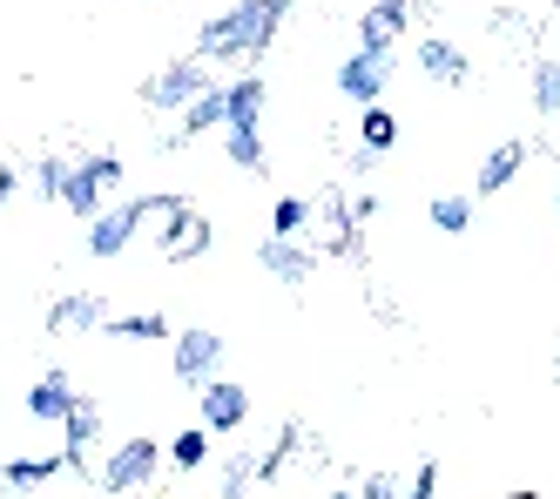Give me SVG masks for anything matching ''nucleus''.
Masks as SVG:
<instances>
[{"label": "nucleus", "instance_id": "obj_32", "mask_svg": "<svg viewBox=\"0 0 560 499\" xmlns=\"http://www.w3.org/2000/svg\"><path fill=\"white\" fill-rule=\"evenodd\" d=\"M14 183H21L14 170H0V202H8V196H14Z\"/></svg>", "mask_w": 560, "mask_h": 499}, {"label": "nucleus", "instance_id": "obj_25", "mask_svg": "<svg viewBox=\"0 0 560 499\" xmlns=\"http://www.w3.org/2000/svg\"><path fill=\"white\" fill-rule=\"evenodd\" d=\"M223 155L236 170H264V129H223Z\"/></svg>", "mask_w": 560, "mask_h": 499}, {"label": "nucleus", "instance_id": "obj_20", "mask_svg": "<svg viewBox=\"0 0 560 499\" xmlns=\"http://www.w3.org/2000/svg\"><path fill=\"white\" fill-rule=\"evenodd\" d=\"M210 129H223V81H217V89H203V95L183 108V136H210Z\"/></svg>", "mask_w": 560, "mask_h": 499}, {"label": "nucleus", "instance_id": "obj_26", "mask_svg": "<svg viewBox=\"0 0 560 499\" xmlns=\"http://www.w3.org/2000/svg\"><path fill=\"white\" fill-rule=\"evenodd\" d=\"M432 230L466 236V230H472V202H466V196H432Z\"/></svg>", "mask_w": 560, "mask_h": 499}, {"label": "nucleus", "instance_id": "obj_7", "mask_svg": "<svg viewBox=\"0 0 560 499\" xmlns=\"http://www.w3.org/2000/svg\"><path fill=\"white\" fill-rule=\"evenodd\" d=\"M196 426H203L210 439H230L250 426V392L236 379H210L203 392H196Z\"/></svg>", "mask_w": 560, "mask_h": 499}, {"label": "nucleus", "instance_id": "obj_5", "mask_svg": "<svg viewBox=\"0 0 560 499\" xmlns=\"http://www.w3.org/2000/svg\"><path fill=\"white\" fill-rule=\"evenodd\" d=\"M155 473H163V445H155V439H122V445H108L95 486L102 492H142Z\"/></svg>", "mask_w": 560, "mask_h": 499}, {"label": "nucleus", "instance_id": "obj_6", "mask_svg": "<svg viewBox=\"0 0 560 499\" xmlns=\"http://www.w3.org/2000/svg\"><path fill=\"white\" fill-rule=\"evenodd\" d=\"M170 371H176L183 385L203 392L210 379H223V338H217V330H203V324L176 330V338H170Z\"/></svg>", "mask_w": 560, "mask_h": 499}, {"label": "nucleus", "instance_id": "obj_19", "mask_svg": "<svg viewBox=\"0 0 560 499\" xmlns=\"http://www.w3.org/2000/svg\"><path fill=\"white\" fill-rule=\"evenodd\" d=\"M55 473H68V466H61V452H21V460H8V466H0V479H8V486H21V492L48 486Z\"/></svg>", "mask_w": 560, "mask_h": 499}, {"label": "nucleus", "instance_id": "obj_18", "mask_svg": "<svg viewBox=\"0 0 560 499\" xmlns=\"http://www.w3.org/2000/svg\"><path fill=\"white\" fill-rule=\"evenodd\" d=\"M108 338H129V345H170L176 324L163 311H129V317H108Z\"/></svg>", "mask_w": 560, "mask_h": 499}, {"label": "nucleus", "instance_id": "obj_1", "mask_svg": "<svg viewBox=\"0 0 560 499\" xmlns=\"http://www.w3.org/2000/svg\"><path fill=\"white\" fill-rule=\"evenodd\" d=\"M291 8L298 0H236V8H223L196 27L189 55L196 61H257V55H270V40L291 21Z\"/></svg>", "mask_w": 560, "mask_h": 499}, {"label": "nucleus", "instance_id": "obj_11", "mask_svg": "<svg viewBox=\"0 0 560 499\" xmlns=\"http://www.w3.org/2000/svg\"><path fill=\"white\" fill-rule=\"evenodd\" d=\"M406 21H412V0H372V8L358 14V48H365V55H392L398 34H406Z\"/></svg>", "mask_w": 560, "mask_h": 499}, {"label": "nucleus", "instance_id": "obj_22", "mask_svg": "<svg viewBox=\"0 0 560 499\" xmlns=\"http://www.w3.org/2000/svg\"><path fill=\"white\" fill-rule=\"evenodd\" d=\"M298 445H304V426H298V419H291V426H284V432H277V445H264V452H257V479H264V486H270V479H277V473H284V466H291V452H298Z\"/></svg>", "mask_w": 560, "mask_h": 499}, {"label": "nucleus", "instance_id": "obj_10", "mask_svg": "<svg viewBox=\"0 0 560 499\" xmlns=\"http://www.w3.org/2000/svg\"><path fill=\"white\" fill-rule=\"evenodd\" d=\"M102 426H108V405L74 398V411L61 419V466H68V473H82V466H89V452H95Z\"/></svg>", "mask_w": 560, "mask_h": 499}, {"label": "nucleus", "instance_id": "obj_33", "mask_svg": "<svg viewBox=\"0 0 560 499\" xmlns=\"http://www.w3.org/2000/svg\"><path fill=\"white\" fill-rule=\"evenodd\" d=\"M506 499H534V492H506Z\"/></svg>", "mask_w": 560, "mask_h": 499}, {"label": "nucleus", "instance_id": "obj_27", "mask_svg": "<svg viewBox=\"0 0 560 499\" xmlns=\"http://www.w3.org/2000/svg\"><path fill=\"white\" fill-rule=\"evenodd\" d=\"M534 108L540 115H560V61H540L534 68Z\"/></svg>", "mask_w": 560, "mask_h": 499}, {"label": "nucleus", "instance_id": "obj_3", "mask_svg": "<svg viewBox=\"0 0 560 499\" xmlns=\"http://www.w3.org/2000/svg\"><path fill=\"white\" fill-rule=\"evenodd\" d=\"M203 89H217V74H210V61H196V55H183V61H163L142 89H136V102L142 108H155V115H183Z\"/></svg>", "mask_w": 560, "mask_h": 499}, {"label": "nucleus", "instance_id": "obj_17", "mask_svg": "<svg viewBox=\"0 0 560 499\" xmlns=\"http://www.w3.org/2000/svg\"><path fill=\"white\" fill-rule=\"evenodd\" d=\"M520 170H527V142H493L487 162H479V183H472V189H479V196H500Z\"/></svg>", "mask_w": 560, "mask_h": 499}, {"label": "nucleus", "instance_id": "obj_8", "mask_svg": "<svg viewBox=\"0 0 560 499\" xmlns=\"http://www.w3.org/2000/svg\"><path fill=\"white\" fill-rule=\"evenodd\" d=\"M203 250H217V223L176 196L170 210H163V257H170V264H196Z\"/></svg>", "mask_w": 560, "mask_h": 499}, {"label": "nucleus", "instance_id": "obj_35", "mask_svg": "<svg viewBox=\"0 0 560 499\" xmlns=\"http://www.w3.org/2000/svg\"><path fill=\"white\" fill-rule=\"evenodd\" d=\"M553 210H560V196H553Z\"/></svg>", "mask_w": 560, "mask_h": 499}, {"label": "nucleus", "instance_id": "obj_30", "mask_svg": "<svg viewBox=\"0 0 560 499\" xmlns=\"http://www.w3.org/2000/svg\"><path fill=\"white\" fill-rule=\"evenodd\" d=\"M398 492H406V486H398L392 473H365V479L351 486V499H398Z\"/></svg>", "mask_w": 560, "mask_h": 499}, {"label": "nucleus", "instance_id": "obj_23", "mask_svg": "<svg viewBox=\"0 0 560 499\" xmlns=\"http://www.w3.org/2000/svg\"><path fill=\"white\" fill-rule=\"evenodd\" d=\"M358 142H365L372 155H385L392 142H398V115L378 102V108H365V115H358Z\"/></svg>", "mask_w": 560, "mask_h": 499}, {"label": "nucleus", "instance_id": "obj_15", "mask_svg": "<svg viewBox=\"0 0 560 499\" xmlns=\"http://www.w3.org/2000/svg\"><path fill=\"white\" fill-rule=\"evenodd\" d=\"M419 68H425L432 81H446V89H459V81L472 74L466 48H459V40H446V34H425V40H419Z\"/></svg>", "mask_w": 560, "mask_h": 499}, {"label": "nucleus", "instance_id": "obj_2", "mask_svg": "<svg viewBox=\"0 0 560 499\" xmlns=\"http://www.w3.org/2000/svg\"><path fill=\"white\" fill-rule=\"evenodd\" d=\"M170 202H176V196H129V202H108L102 217H89V257H102V264L122 257V250L142 236V223L163 217Z\"/></svg>", "mask_w": 560, "mask_h": 499}, {"label": "nucleus", "instance_id": "obj_9", "mask_svg": "<svg viewBox=\"0 0 560 499\" xmlns=\"http://www.w3.org/2000/svg\"><path fill=\"white\" fill-rule=\"evenodd\" d=\"M385 89H392V55H365V48H351V55L338 61V95H345V102L378 108V102H385Z\"/></svg>", "mask_w": 560, "mask_h": 499}, {"label": "nucleus", "instance_id": "obj_4", "mask_svg": "<svg viewBox=\"0 0 560 499\" xmlns=\"http://www.w3.org/2000/svg\"><path fill=\"white\" fill-rule=\"evenodd\" d=\"M115 189H122V155H82V162L68 170L61 202H68V210L82 217V223H89V217H102L108 202H115Z\"/></svg>", "mask_w": 560, "mask_h": 499}, {"label": "nucleus", "instance_id": "obj_12", "mask_svg": "<svg viewBox=\"0 0 560 499\" xmlns=\"http://www.w3.org/2000/svg\"><path fill=\"white\" fill-rule=\"evenodd\" d=\"M257 264H264L277 283H291V290H304V283L317 277V257H311V243H298V236H264Z\"/></svg>", "mask_w": 560, "mask_h": 499}, {"label": "nucleus", "instance_id": "obj_28", "mask_svg": "<svg viewBox=\"0 0 560 499\" xmlns=\"http://www.w3.org/2000/svg\"><path fill=\"white\" fill-rule=\"evenodd\" d=\"M68 170H74L68 155H42V162H34V183H42V196H61V189H68Z\"/></svg>", "mask_w": 560, "mask_h": 499}, {"label": "nucleus", "instance_id": "obj_16", "mask_svg": "<svg viewBox=\"0 0 560 499\" xmlns=\"http://www.w3.org/2000/svg\"><path fill=\"white\" fill-rule=\"evenodd\" d=\"M102 324H108V311L95 290H68V298L48 304V330H102Z\"/></svg>", "mask_w": 560, "mask_h": 499}, {"label": "nucleus", "instance_id": "obj_24", "mask_svg": "<svg viewBox=\"0 0 560 499\" xmlns=\"http://www.w3.org/2000/svg\"><path fill=\"white\" fill-rule=\"evenodd\" d=\"M311 217H317V202H304V196H277V202H270V236H298Z\"/></svg>", "mask_w": 560, "mask_h": 499}, {"label": "nucleus", "instance_id": "obj_13", "mask_svg": "<svg viewBox=\"0 0 560 499\" xmlns=\"http://www.w3.org/2000/svg\"><path fill=\"white\" fill-rule=\"evenodd\" d=\"M264 102H270V81L264 74L223 81V129H264Z\"/></svg>", "mask_w": 560, "mask_h": 499}, {"label": "nucleus", "instance_id": "obj_14", "mask_svg": "<svg viewBox=\"0 0 560 499\" xmlns=\"http://www.w3.org/2000/svg\"><path fill=\"white\" fill-rule=\"evenodd\" d=\"M74 398H82V392H74L68 371H42V379L27 385V419L34 426H61L68 411H74Z\"/></svg>", "mask_w": 560, "mask_h": 499}, {"label": "nucleus", "instance_id": "obj_29", "mask_svg": "<svg viewBox=\"0 0 560 499\" xmlns=\"http://www.w3.org/2000/svg\"><path fill=\"white\" fill-rule=\"evenodd\" d=\"M250 486H257V460H230L223 466V499H250Z\"/></svg>", "mask_w": 560, "mask_h": 499}, {"label": "nucleus", "instance_id": "obj_21", "mask_svg": "<svg viewBox=\"0 0 560 499\" xmlns=\"http://www.w3.org/2000/svg\"><path fill=\"white\" fill-rule=\"evenodd\" d=\"M170 466H176V473L210 466V432H203V426H183V432L170 439Z\"/></svg>", "mask_w": 560, "mask_h": 499}, {"label": "nucleus", "instance_id": "obj_34", "mask_svg": "<svg viewBox=\"0 0 560 499\" xmlns=\"http://www.w3.org/2000/svg\"><path fill=\"white\" fill-rule=\"evenodd\" d=\"M331 499H351V492H331Z\"/></svg>", "mask_w": 560, "mask_h": 499}, {"label": "nucleus", "instance_id": "obj_31", "mask_svg": "<svg viewBox=\"0 0 560 499\" xmlns=\"http://www.w3.org/2000/svg\"><path fill=\"white\" fill-rule=\"evenodd\" d=\"M432 492H439V466L425 460V466L412 473V486H406V492H398V499H432Z\"/></svg>", "mask_w": 560, "mask_h": 499}]
</instances>
